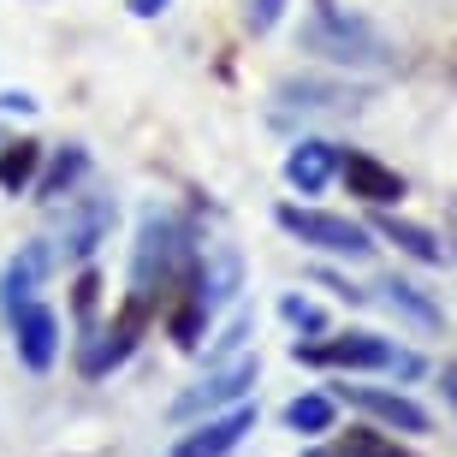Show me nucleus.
Masks as SVG:
<instances>
[{"instance_id": "9b49d317", "label": "nucleus", "mask_w": 457, "mask_h": 457, "mask_svg": "<svg viewBox=\"0 0 457 457\" xmlns=\"http://www.w3.org/2000/svg\"><path fill=\"white\" fill-rule=\"evenodd\" d=\"M54 273V244L48 237H36V244H24V250L12 255V268H6V279H0V303L6 309H24L36 303V286Z\"/></svg>"}, {"instance_id": "20e7f679", "label": "nucleus", "mask_w": 457, "mask_h": 457, "mask_svg": "<svg viewBox=\"0 0 457 457\" xmlns=\"http://www.w3.org/2000/svg\"><path fill=\"white\" fill-rule=\"evenodd\" d=\"M179 244H185L179 220L161 214V208H149V214H143V232H137V262H131V291L137 297H154V291L172 279V268H179Z\"/></svg>"}, {"instance_id": "6ab92c4d", "label": "nucleus", "mask_w": 457, "mask_h": 457, "mask_svg": "<svg viewBox=\"0 0 457 457\" xmlns=\"http://www.w3.org/2000/svg\"><path fill=\"white\" fill-rule=\"evenodd\" d=\"M107 220H113V214H107V203H89L84 214H78V220L66 226V255L89 262V255H96V244L107 237Z\"/></svg>"}, {"instance_id": "1a4fd4ad", "label": "nucleus", "mask_w": 457, "mask_h": 457, "mask_svg": "<svg viewBox=\"0 0 457 457\" xmlns=\"http://www.w3.org/2000/svg\"><path fill=\"white\" fill-rule=\"evenodd\" d=\"M339 179H345V190H351V196H362L369 208L404 203V179H398L386 161L362 154V149H339Z\"/></svg>"}, {"instance_id": "f3484780", "label": "nucleus", "mask_w": 457, "mask_h": 457, "mask_svg": "<svg viewBox=\"0 0 457 457\" xmlns=\"http://www.w3.org/2000/svg\"><path fill=\"white\" fill-rule=\"evenodd\" d=\"M36 167H42V143H6L0 149V190L6 196H18V190H30L36 185Z\"/></svg>"}, {"instance_id": "f03ea898", "label": "nucleus", "mask_w": 457, "mask_h": 457, "mask_svg": "<svg viewBox=\"0 0 457 457\" xmlns=\"http://www.w3.org/2000/svg\"><path fill=\"white\" fill-rule=\"evenodd\" d=\"M255 374H262L255 356H226V362H214L190 392L172 398V422H203V416H214V410H226V404H244V392L255 386Z\"/></svg>"}, {"instance_id": "aec40b11", "label": "nucleus", "mask_w": 457, "mask_h": 457, "mask_svg": "<svg viewBox=\"0 0 457 457\" xmlns=\"http://www.w3.org/2000/svg\"><path fill=\"white\" fill-rule=\"evenodd\" d=\"M339 457H416L410 445H398L392 434H374V428H351L339 445Z\"/></svg>"}, {"instance_id": "dca6fc26", "label": "nucleus", "mask_w": 457, "mask_h": 457, "mask_svg": "<svg viewBox=\"0 0 457 457\" xmlns=\"http://www.w3.org/2000/svg\"><path fill=\"white\" fill-rule=\"evenodd\" d=\"M279 102L303 107V113H327V107L351 102V89L345 84H321V78H291V84H279Z\"/></svg>"}, {"instance_id": "a211bd4d", "label": "nucleus", "mask_w": 457, "mask_h": 457, "mask_svg": "<svg viewBox=\"0 0 457 457\" xmlns=\"http://www.w3.org/2000/svg\"><path fill=\"white\" fill-rule=\"evenodd\" d=\"M333 416H339V404H333L327 392H303V398H291V404H286V428H291V434H327Z\"/></svg>"}, {"instance_id": "7ed1b4c3", "label": "nucleus", "mask_w": 457, "mask_h": 457, "mask_svg": "<svg viewBox=\"0 0 457 457\" xmlns=\"http://www.w3.org/2000/svg\"><path fill=\"white\" fill-rule=\"evenodd\" d=\"M273 220L286 226L297 244H309V250H321V255H351V262H362V255L374 250L369 232H362L351 214H327V208H297V203H286Z\"/></svg>"}, {"instance_id": "2eb2a0df", "label": "nucleus", "mask_w": 457, "mask_h": 457, "mask_svg": "<svg viewBox=\"0 0 457 457\" xmlns=\"http://www.w3.org/2000/svg\"><path fill=\"white\" fill-rule=\"evenodd\" d=\"M380 291H386V309H392V315L416 321L422 333H440V321H445V315H440V303H434V297H422V291L410 286V279H386Z\"/></svg>"}, {"instance_id": "4468645a", "label": "nucleus", "mask_w": 457, "mask_h": 457, "mask_svg": "<svg viewBox=\"0 0 457 457\" xmlns=\"http://www.w3.org/2000/svg\"><path fill=\"white\" fill-rule=\"evenodd\" d=\"M237 279H244V262H237L232 250H220L203 273H196V297H203L208 315H214V309H226V303L237 297Z\"/></svg>"}, {"instance_id": "6e6552de", "label": "nucleus", "mask_w": 457, "mask_h": 457, "mask_svg": "<svg viewBox=\"0 0 457 457\" xmlns=\"http://www.w3.org/2000/svg\"><path fill=\"white\" fill-rule=\"evenodd\" d=\"M255 428V410L250 404H232L226 416H208V422H196L185 434V440H172L167 457H226L244 445V434Z\"/></svg>"}, {"instance_id": "4be33fe9", "label": "nucleus", "mask_w": 457, "mask_h": 457, "mask_svg": "<svg viewBox=\"0 0 457 457\" xmlns=\"http://www.w3.org/2000/svg\"><path fill=\"white\" fill-rule=\"evenodd\" d=\"M279 315H286L297 333H327V309L309 303V297H297V291H291V297H279Z\"/></svg>"}, {"instance_id": "0eeeda50", "label": "nucleus", "mask_w": 457, "mask_h": 457, "mask_svg": "<svg viewBox=\"0 0 457 457\" xmlns=\"http://www.w3.org/2000/svg\"><path fill=\"white\" fill-rule=\"evenodd\" d=\"M12 345H18V362L30 374H48L60 362V315L48 303L12 309Z\"/></svg>"}, {"instance_id": "ddd939ff", "label": "nucleus", "mask_w": 457, "mask_h": 457, "mask_svg": "<svg viewBox=\"0 0 457 457\" xmlns=\"http://www.w3.org/2000/svg\"><path fill=\"white\" fill-rule=\"evenodd\" d=\"M380 237H386V244H398V250H404L410 262H422V268H440V262H445V244L428 232V226H416V220L380 214Z\"/></svg>"}, {"instance_id": "39448f33", "label": "nucleus", "mask_w": 457, "mask_h": 457, "mask_svg": "<svg viewBox=\"0 0 457 457\" xmlns=\"http://www.w3.org/2000/svg\"><path fill=\"white\" fill-rule=\"evenodd\" d=\"M297 362H315V369H351V374H374L398 362V345L380 339V333H339L327 345H297Z\"/></svg>"}, {"instance_id": "f8f14e48", "label": "nucleus", "mask_w": 457, "mask_h": 457, "mask_svg": "<svg viewBox=\"0 0 457 457\" xmlns=\"http://www.w3.org/2000/svg\"><path fill=\"white\" fill-rule=\"evenodd\" d=\"M333 172H339V143H321V137H303L297 149L286 154V185L315 196V190L333 185Z\"/></svg>"}, {"instance_id": "412c9836", "label": "nucleus", "mask_w": 457, "mask_h": 457, "mask_svg": "<svg viewBox=\"0 0 457 457\" xmlns=\"http://www.w3.org/2000/svg\"><path fill=\"white\" fill-rule=\"evenodd\" d=\"M96 303H102V273L84 268L78 286H71V309H78V327H84V345L96 339Z\"/></svg>"}, {"instance_id": "a878e982", "label": "nucleus", "mask_w": 457, "mask_h": 457, "mask_svg": "<svg viewBox=\"0 0 457 457\" xmlns=\"http://www.w3.org/2000/svg\"><path fill=\"white\" fill-rule=\"evenodd\" d=\"M131 12L137 18H154V12H167V0H131Z\"/></svg>"}, {"instance_id": "f257e3e1", "label": "nucleus", "mask_w": 457, "mask_h": 457, "mask_svg": "<svg viewBox=\"0 0 457 457\" xmlns=\"http://www.w3.org/2000/svg\"><path fill=\"white\" fill-rule=\"evenodd\" d=\"M303 48L333 60V66H356V71H374V66L392 60L386 36L374 30L369 18H356L351 6H339V0H321V6L303 18Z\"/></svg>"}, {"instance_id": "5701e85b", "label": "nucleus", "mask_w": 457, "mask_h": 457, "mask_svg": "<svg viewBox=\"0 0 457 457\" xmlns=\"http://www.w3.org/2000/svg\"><path fill=\"white\" fill-rule=\"evenodd\" d=\"M84 167H89V154H84V149H66L60 161H54V172L42 179V196H60V190H66V185H71V179H78Z\"/></svg>"}, {"instance_id": "bb28decb", "label": "nucleus", "mask_w": 457, "mask_h": 457, "mask_svg": "<svg viewBox=\"0 0 457 457\" xmlns=\"http://www.w3.org/2000/svg\"><path fill=\"white\" fill-rule=\"evenodd\" d=\"M303 457H339V452H303Z\"/></svg>"}, {"instance_id": "423d86ee", "label": "nucleus", "mask_w": 457, "mask_h": 457, "mask_svg": "<svg viewBox=\"0 0 457 457\" xmlns=\"http://www.w3.org/2000/svg\"><path fill=\"white\" fill-rule=\"evenodd\" d=\"M149 321H154V297H125V309L113 315V327L107 333H96V339L84 345V374H107V369H119L125 356L137 351V339L149 333Z\"/></svg>"}, {"instance_id": "b1692460", "label": "nucleus", "mask_w": 457, "mask_h": 457, "mask_svg": "<svg viewBox=\"0 0 457 457\" xmlns=\"http://www.w3.org/2000/svg\"><path fill=\"white\" fill-rule=\"evenodd\" d=\"M279 12H286V0H250V12H244V24H250L255 36H268L273 24H279Z\"/></svg>"}, {"instance_id": "9d476101", "label": "nucleus", "mask_w": 457, "mask_h": 457, "mask_svg": "<svg viewBox=\"0 0 457 457\" xmlns=\"http://www.w3.org/2000/svg\"><path fill=\"white\" fill-rule=\"evenodd\" d=\"M345 398H351L356 410H369L380 428H392V434H428V410L416 404V398H404V392L392 386H345Z\"/></svg>"}, {"instance_id": "393cba45", "label": "nucleus", "mask_w": 457, "mask_h": 457, "mask_svg": "<svg viewBox=\"0 0 457 457\" xmlns=\"http://www.w3.org/2000/svg\"><path fill=\"white\" fill-rule=\"evenodd\" d=\"M440 392H445V404L457 410V362H445V374H440Z\"/></svg>"}]
</instances>
